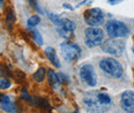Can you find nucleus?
I'll list each match as a JSON object with an SVG mask.
<instances>
[{"mask_svg":"<svg viewBox=\"0 0 134 113\" xmlns=\"http://www.w3.org/2000/svg\"><path fill=\"white\" fill-rule=\"evenodd\" d=\"M29 2H30V4L32 5V7L35 8L38 13H41V10H40V8L38 7V5H37V2H36V0H29Z\"/></svg>","mask_w":134,"mask_h":113,"instance_id":"23","label":"nucleus"},{"mask_svg":"<svg viewBox=\"0 0 134 113\" xmlns=\"http://www.w3.org/2000/svg\"><path fill=\"white\" fill-rule=\"evenodd\" d=\"M105 30L110 38H122L129 34L127 25L118 20H110L105 24Z\"/></svg>","mask_w":134,"mask_h":113,"instance_id":"2","label":"nucleus"},{"mask_svg":"<svg viewBox=\"0 0 134 113\" xmlns=\"http://www.w3.org/2000/svg\"><path fill=\"white\" fill-rule=\"evenodd\" d=\"M31 34H32V38H33V40L38 44V45H42V44H43L42 36L40 35V33H39V31H38L37 29L34 28L33 30H32V32H31Z\"/></svg>","mask_w":134,"mask_h":113,"instance_id":"17","label":"nucleus"},{"mask_svg":"<svg viewBox=\"0 0 134 113\" xmlns=\"http://www.w3.org/2000/svg\"><path fill=\"white\" fill-rule=\"evenodd\" d=\"M121 107L126 112H134V92L126 91L122 94Z\"/></svg>","mask_w":134,"mask_h":113,"instance_id":"9","label":"nucleus"},{"mask_svg":"<svg viewBox=\"0 0 134 113\" xmlns=\"http://www.w3.org/2000/svg\"><path fill=\"white\" fill-rule=\"evenodd\" d=\"M44 77H46V68L44 67H40L33 74L34 80L37 82H42Z\"/></svg>","mask_w":134,"mask_h":113,"instance_id":"15","label":"nucleus"},{"mask_svg":"<svg viewBox=\"0 0 134 113\" xmlns=\"http://www.w3.org/2000/svg\"><path fill=\"white\" fill-rule=\"evenodd\" d=\"M85 23L91 27H97L103 24L104 14L100 8H90L84 13Z\"/></svg>","mask_w":134,"mask_h":113,"instance_id":"6","label":"nucleus"},{"mask_svg":"<svg viewBox=\"0 0 134 113\" xmlns=\"http://www.w3.org/2000/svg\"><path fill=\"white\" fill-rule=\"evenodd\" d=\"M123 0H108V3L111 4V5H115V4H118L120 2H122Z\"/></svg>","mask_w":134,"mask_h":113,"instance_id":"25","label":"nucleus"},{"mask_svg":"<svg viewBox=\"0 0 134 113\" xmlns=\"http://www.w3.org/2000/svg\"><path fill=\"white\" fill-rule=\"evenodd\" d=\"M99 68L113 78H120L124 73V69L121 63L114 58H105L99 62Z\"/></svg>","mask_w":134,"mask_h":113,"instance_id":"1","label":"nucleus"},{"mask_svg":"<svg viewBox=\"0 0 134 113\" xmlns=\"http://www.w3.org/2000/svg\"><path fill=\"white\" fill-rule=\"evenodd\" d=\"M80 77L82 81L89 86L97 85V74L94 69V66L91 64H85L80 69Z\"/></svg>","mask_w":134,"mask_h":113,"instance_id":"7","label":"nucleus"},{"mask_svg":"<svg viewBox=\"0 0 134 113\" xmlns=\"http://www.w3.org/2000/svg\"><path fill=\"white\" fill-rule=\"evenodd\" d=\"M60 49H61L62 57L65 59L66 62H69V63L76 61L82 55L81 47L76 43H72L69 41H65V42L61 43Z\"/></svg>","mask_w":134,"mask_h":113,"instance_id":"4","label":"nucleus"},{"mask_svg":"<svg viewBox=\"0 0 134 113\" xmlns=\"http://www.w3.org/2000/svg\"><path fill=\"white\" fill-rule=\"evenodd\" d=\"M0 104L1 108L5 112H17L15 103L10 100V98L6 95H0Z\"/></svg>","mask_w":134,"mask_h":113,"instance_id":"11","label":"nucleus"},{"mask_svg":"<svg viewBox=\"0 0 134 113\" xmlns=\"http://www.w3.org/2000/svg\"><path fill=\"white\" fill-rule=\"evenodd\" d=\"M3 2V0H0V3H2Z\"/></svg>","mask_w":134,"mask_h":113,"instance_id":"28","label":"nucleus"},{"mask_svg":"<svg viewBox=\"0 0 134 113\" xmlns=\"http://www.w3.org/2000/svg\"><path fill=\"white\" fill-rule=\"evenodd\" d=\"M21 98L22 99H24L25 101H28V102H30L31 103V101H32V99L31 97L29 96V94H28V92L25 90V88H23L22 90V94H21Z\"/></svg>","mask_w":134,"mask_h":113,"instance_id":"22","label":"nucleus"},{"mask_svg":"<svg viewBox=\"0 0 134 113\" xmlns=\"http://www.w3.org/2000/svg\"><path fill=\"white\" fill-rule=\"evenodd\" d=\"M10 86H12V83L7 79H4V78L0 79V90H7Z\"/></svg>","mask_w":134,"mask_h":113,"instance_id":"19","label":"nucleus"},{"mask_svg":"<svg viewBox=\"0 0 134 113\" xmlns=\"http://www.w3.org/2000/svg\"><path fill=\"white\" fill-rule=\"evenodd\" d=\"M37 105L40 107V108H50V105H49V102L47 100H43V99H39V101L36 102Z\"/></svg>","mask_w":134,"mask_h":113,"instance_id":"21","label":"nucleus"},{"mask_svg":"<svg viewBox=\"0 0 134 113\" xmlns=\"http://www.w3.org/2000/svg\"><path fill=\"white\" fill-rule=\"evenodd\" d=\"M58 76H59V80H60L61 84H65L66 85V84L69 83V78H68V76L65 75L64 73H59Z\"/></svg>","mask_w":134,"mask_h":113,"instance_id":"20","label":"nucleus"},{"mask_svg":"<svg viewBox=\"0 0 134 113\" xmlns=\"http://www.w3.org/2000/svg\"><path fill=\"white\" fill-rule=\"evenodd\" d=\"M97 99H98V102L102 107H105V106H108V105L111 104V99L105 93L97 92Z\"/></svg>","mask_w":134,"mask_h":113,"instance_id":"14","label":"nucleus"},{"mask_svg":"<svg viewBox=\"0 0 134 113\" xmlns=\"http://www.w3.org/2000/svg\"><path fill=\"white\" fill-rule=\"evenodd\" d=\"M48 79H49V83L53 88H59L60 87V80H59V76L58 74L55 73L54 70L50 69L48 71Z\"/></svg>","mask_w":134,"mask_h":113,"instance_id":"13","label":"nucleus"},{"mask_svg":"<svg viewBox=\"0 0 134 113\" xmlns=\"http://www.w3.org/2000/svg\"><path fill=\"white\" fill-rule=\"evenodd\" d=\"M76 29V25L69 19L63 17L60 20V24L57 26V32L58 34L63 37V38H68L74 30Z\"/></svg>","mask_w":134,"mask_h":113,"instance_id":"8","label":"nucleus"},{"mask_svg":"<svg viewBox=\"0 0 134 113\" xmlns=\"http://www.w3.org/2000/svg\"><path fill=\"white\" fill-rule=\"evenodd\" d=\"M104 39V32L101 28L89 27L85 30V44L88 47H95L101 45Z\"/></svg>","mask_w":134,"mask_h":113,"instance_id":"3","label":"nucleus"},{"mask_svg":"<svg viewBox=\"0 0 134 113\" xmlns=\"http://www.w3.org/2000/svg\"><path fill=\"white\" fill-rule=\"evenodd\" d=\"M39 23H40V17H39V16L34 15L30 19H28L27 27H28V29H32V28H35Z\"/></svg>","mask_w":134,"mask_h":113,"instance_id":"16","label":"nucleus"},{"mask_svg":"<svg viewBox=\"0 0 134 113\" xmlns=\"http://www.w3.org/2000/svg\"><path fill=\"white\" fill-rule=\"evenodd\" d=\"M12 21H15V19H14V14H13V11H9L8 15H7V17H6V24L9 25V22H12Z\"/></svg>","mask_w":134,"mask_h":113,"instance_id":"24","label":"nucleus"},{"mask_svg":"<svg viewBox=\"0 0 134 113\" xmlns=\"http://www.w3.org/2000/svg\"><path fill=\"white\" fill-rule=\"evenodd\" d=\"M44 52H46V56H47V58L49 59V61H50L51 63L54 65L56 68H60V67H61L60 60H59V58H58V56H57L55 49H53V47L48 46V47L46 49V50H44Z\"/></svg>","mask_w":134,"mask_h":113,"instance_id":"12","label":"nucleus"},{"mask_svg":"<svg viewBox=\"0 0 134 113\" xmlns=\"http://www.w3.org/2000/svg\"><path fill=\"white\" fill-rule=\"evenodd\" d=\"M84 103L89 108H93V109H100L102 107L97 99V92H89L85 96Z\"/></svg>","mask_w":134,"mask_h":113,"instance_id":"10","label":"nucleus"},{"mask_svg":"<svg viewBox=\"0 0 134 113\" xmlns=\"http://www.w3.org/2000/svg\"><path fill=\"white\" fill-rule=\"evenodd\" d=\"M63 7L66 8V9H69V10H74V8H73L70 4H67V3H64V4H63Z\"/></svg>","mask_w":134,"mask_h":113,"instance_id":"26","label":"nucleus"},{"mask_svg":"<svg viewBox=\"0 0 134 113\" xmlns=\"http://www.w3.org/2000/svg\"><path fill=\"white\" fill-rule=\"evenodd\" d=\"M132 51H133V53H134V46L132 47Z\"/></svg>","mask_w":134,"mask_h":113,"instance_id":"27","label":"nucleus"},{"mask_svg":"<svg viewBox=\"0 0 134 113\" xmlns=\"http://www.w3.org/2000/svg\"><path fill=\"white\" fill-rule=\"evenodd\" d=\"M48 15H49V17H50L51 22H52L53 24H55L56 26H58V25L60 24V20H61V17L58 16V15H55V14H51V13H49Z\"/></svg>","mask_w":134,"mask_h":113,"instance_id":"18","label":"nucleus"},{"mask_svg":"<svg viewBox=\"0 0 134 113\" xmlns=\"http://www.w3.org/2000/svg\"><path fill=\"white\" fill-rule=\"evenodd\" d=\"M101 49L113 56H121L125 50V42L119 38H110L101 43Z\"/></svg>","mask_w":134,"mask_h":113,"instance_id":"5","label":"nucleus"}]
</instances>
